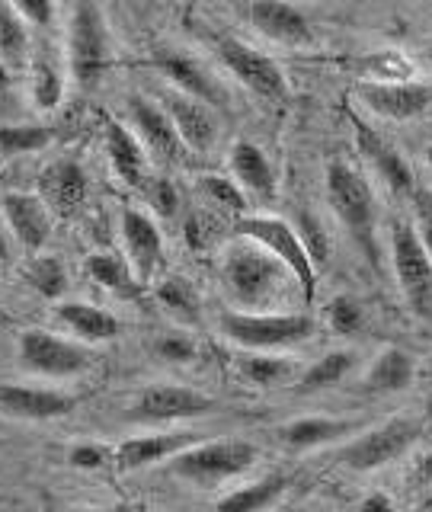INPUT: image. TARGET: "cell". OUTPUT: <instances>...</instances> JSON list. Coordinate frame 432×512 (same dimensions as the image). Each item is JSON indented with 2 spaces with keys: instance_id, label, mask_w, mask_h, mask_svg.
<instances>
[{
  "instance_id": "cell-1",
  "label": "cell",
  "mask_w": 432,
  "mask_h": 512,
  "mask_svg": "<svg viewBox=\"0 0 432 512\" xmlns=\"http://www.w3.org/2000/svg\"><path fill=\"white\" fill-rule=\"evenodd\" d=\"M285 266L269 256L263 247L250 244V240L237 237L234 244L221 250V282L224 292L234 298L244 311L256 314L279 295V288L285 282Z\"/></svg>"
},
{
  "instance_id": "cell-2",
  "label": "cell",
  "mask_w": 432,
  "mask_h": 512,
  "mask_svg": "<svg viewBox=\"0 0 432 512\" xmlns=\"http://www.w3.org/2000/svg\"><path fill=\"white\" fill-rule=\"evenodd\" d=\"M221 336L247 352H279L288 346L308 343L314 336L311 314H250V311H224L218 317Z\"/></svg>"
},
{
  "instance_id": "cell-3",
  "label": "cell",
  "mask_w": 432,
  "mask_h": 512,
  "mask_svg": "<svg viewBox=\"0 0 432 512\" xmlns=\"http://www.w3.org/2000/svg\"><path fill=\"white\" fill-rule=\"evenodd\" d=\"M324 183H327V205L333 208V215L340 218V224L362 250L372 253L375 250V215H378L372 183H368L356 167L343 164V160H330Z\"/></svg>"
},
{
  "instance_id": "cell-4",
  "label": "cell",
  "mask_w": 432,
  "mask_h": 512,
  "mask_svg": "<svg viewBox=\"0 0 432 512\" xmlns=\"http://www.w3.org/2000/svg\"><path fill=\"white\" fill-rule=\"evenodd\" d=\"M234 234L250 240V244H256V247H263L269 256H276V260L285 266L288 276L295 279V285L301 288L304 301H308V304L314 301V295H317V266L311 263V256L304 253L298 231L285 218L244 215V218H237Z\"/></svg>"
},
{
  "instance_id": "cell-5",
  "label": "cell",
  "mask_w": 432,
  "mask_h": 512,
  "mask_svg": "<svg viewBox=\"0 0 432 512\" xmlns=\"http://www.w3.org/2000/svg\"><path fill=\"white\" fill-rule=\"evenodd\" d=\"M68 64L84 90L96 87L112 68V36L106 13L96 4H77L68 16Z\"/></svg>"
},
{
  "instance_id": "cell-6",
  "label": "cell",
  "mask_w": 432,
  "mask_h": 512,
  "mask_svg": "<svg viewBox=\"0 0 432 512\" xmlns=\"http://www.w3.org/2000/svg\"><path fill=\"white\" fill-rule=\"evenodd\" d=\"M256 445L244 439H224V442H196L186 452L170 458V471L199 487H215L224 480L240 477L253 468Z\"/></svg>"
},
{
  "instance_id": "cell-7",
  "label": "cell",
  "mask_w": 432,
  "mask_h": 512,
  "mask_svg": "<svg viewBox=\"0 0 432 512\" xmlns=\"http://www.w3.org/2000/svg\"><path fill=\"white\" fill-rule=\"evenodd\" d=\"M391 266L410 311L420 320H432V260L413 221H397L391 228Z\"/></svg>"
},
{
  "instance_id": "cell-8",
  "label": "cell",
  "mask_w": 432,
  "mask_h": 512,
  "mask_svg": "<svg viewBox=\"0 0 432 512\" xmlns=\"http://www.w3.org/2000/svg\"><path fill=\"white\" fill-rule=\"evenodd\" d=\"M215 52H218V61L224 64V71H228L240 87H247L253 96H260L266 103L288 100V77L279 68L276 58H269L260 48H253L234 36H218Z\"/></svg>"
},
{
  "instance_id": "cell-9",
  "label": "cell",
  "mask_w": 432,
  "mask_h": 512,
  "mask_svg": "<svg viewBox=\"0 0 432 512\" xmlns=\"http://www.w3.org/2000/svg\"><path fill=\"white\" fill-rule=\"evenodd\" d=\"M423 423L413 420V416H397V420H388L375 429L362 432V436L352 439L343 452L340 461L352 471H378L384 464H391L397 458H404L410 452V445L420 439Z\"/></svg>"
},
{
  "instance_id": "cell-10",
  "label": "cell",
  "mask_w": 432,
  "mask_h": 512,
  "mask_svg": "<svg viewBox=\"0 0 432 512\" xmlns=\"http://www.w3.org/2000/svg\"><path fill=\"white\" fill-rule=\"evenodd\" d=\"M20 362L29 368V372L45 375V378H74L84 375L93 365V356L84 343L64 340V336L52 333V330H23L20 333Z\"/></svg>"
},
{
  "instance_id": "cell-11",
  "label": "cell",
  "mask_w": 432,
  "mask_h": 512,
  "mask_svg": "<svg viewBox=\"0 0 432 512\" xmlns=\"http://www.w3.org/2000/svg\"><path fill=\"white\" fill-rule=\"evenodd\" d=\"M215 407V400L186 388V384H173V381H160V384H148L128 407V420L138 423H180V420H192V416H205Z\"/></svg>"
},
{
  "instance_id": "cell-12",
  "label": "cell",
  "mask_w": 432,
  "mask_h": 512,
  "mask_svg": "<svg viewBox=\"0 0 432 512\" xmlns=\"http://www.w3.org/2000/svg\"><path fill=\"white\" fill-rule=\"evenodd\" d=\"M356 100L378 119L410 122L432 106V84L407 80V84H378V80H359Z\"/></svg>"
},
{
  "instance_id": "cell-13",
  "label": "cell",
  "mask_w": 432,
  "mask_h": 512,
  "mask_svg": "<svg viewBox=\"0 0 432 512\" xmlns=\"http://www.w3.org/2000/svg\"><path fill=\"white\" fill-rule=\"evenodd\" d=\"M352 132H356V148L359 154L372 164V170L378 173V180L391 189V196L397 199H410L416 192V176L407 164V157L400 154L394 144L378 135L372 125L362 122L359 116H352Z\"/></svg>"
},
{
  "instance_id": "cell-14",
  "label": "cell",
  "mask_w": 432,
  "mask_h": 512,
  "mask_svg": "<svg viewBox=\"0 0 432 512\" xmlns=\"http://www.w3.org/2000/svg\"><path fill=\"white\" fill-rule=\"evenodd\" d=\"M160 109L167 112L176 135H180L183 148L189 154H208L215 148L218 141V119H215V109L205 106L196 96H186L180 90L167 87L160 93Z\"/></svg>"
},
{
  "instance_id": "cell-15",
  "label": "cell",
  "mask_w": 432,
  "mask_h": 512,
  "mask_svg": "<svg viewBox=\"0 0 432 512\" xmlns=\"http://www.w3.org/2000/svg\"><path fill=\"white\" fill-rule=\"evenodd\" d=\"M122 244L125 260L135 269L138 282L151 285L160 266H164V234H160L157 221L141 208L128 205L122 212Z\"/></svg>"
},
{
  "instance_id": "cell-16",
  "label": "cell",
  "mask_w": 432,
  "mask_h": 512,
  "mask_svg": "<svg viewBox=\"0 0 432 512\" xmlns=\"http://www.w3.org/2000/svg\"><path fill=\"white\" fill-rule=\"evenodd\" d=\"M154 68L170 80L173 90H180L186 96H196L205 106L212 109H228L231 96L221 87V80L205 68L199 58L183 55V52H157L151 58Z\"/></svg>"
},
{
  "instance_id": "cell-17",
  "label": "cell",
  "mask_w": 432,
  "mask_h": 512,
  "mask_svg": "<svg viewBox=\"0 0 432 512\" xmlns=\"http://www.w3.org/2000/svg\"><path fill=\"white\" fill-rule=\"evenodd\" d=\"M128 116H132L135 135L144 144V151L154 154L157 160H164V164H180V160L189 154L183 148L180 135H176L170 116L160 109V103L144 100V96H128Z\"/></svg>"
},
{
  "instance_id": "cell-18",
  "label": "cell",
  "mask_w": 432,
  "mask_h": 512,
  "mask_svg": "<svg viewBox=\"0 0 432 512\" xmlns=\"http://www.w3.org/2000/svg\"><path fill=\"white\" fill-rule=\"evenodd\" d=\"M36 196L48 205V212L74 215L90 196V176L84 167H80V160H74V157L52 160V164L39 173Z\"/></svg>"
},
{
  "instance_id": "cell-19",
  "label": "cell",
  "mask_w": 432,
  "mask_h": 512,
  "mask_svg": "<svg viewBox=\"0 0 432 512\" xmlns=\"http://www.w3.org/2000/svg\"><path fill=\"white\" fill-rule=\"evenodd\" d=\"M4 221L10 228V237L29 253H39L48 237H52V212L36 196V192H7L4 196Z\"/></svg>"
},
{
  "instance_id": "cell-20",
  "label": "cell",
  "mask_w": 432,
  "mask_h": 512,
  "mask_svg": "<svg viewBox=\"0 0 432 512\" xmlns=\"http://www.w3.org/2000/svg\"><path fill=\"white\" fill-rule=\"evenodd\" d=\"M247 20L256 32H260V36L279 42V45H295V48L314 45V26L301 7L256 0V4L247 7Z\"/></svg>"
},
{
  "instance_id": "cell-21",
  "label": "cell",
  "mask_w": 432,
  "mask_h": 512,
  "mask_svg": "<svg viewBox=\"0 0 432 512\" xmlns=\"http://www.w3.org/2000/svg\"><path fill=\"white\" fill-rule=\"evenodd\" d=\"M199 439L202 436H196V432H151V436L125 439L116 452H112V458H116L119 471H141V468H151L157 461L176 458Z\"/></svg>"
},
{
  "instance_id": "cell-22",
  "label": "cell",
  "mask_w": 432,
  "mask_h": 512,
  "mask_svg": "<svg viewBox=\"0 0 432 512\" xmlns=\"http://www.w3.org/2000/svg\"><path fill=\"white\" fill-rule=\"evenodd\" d=\"M106 154H109V164H112V173L119 176L125 186L132 189H144L151 180H148V151H144V144L138 141V135L132 128H125L122 122L116 119H106Z\"/></svg>"
},
{
  "instance_id": "cell-23",
  "label": "cell",
  "mask_w": 432,
  "mask_h": 512,
  "mask_svg": "<svg viewBox=\"0 0 432 512\" xmlns=\"http://www.w3.org/2000/svg\"><path fill=\"white\" fill-rule=\"evenodd\" d=\"M0 407L20 420H58L77 407V400L71 394L29 388V384H0Z\"/></svg>"
},
{
  "instance_id": "cell-24",
  "label": "cell",
  "mask_w": 432,
  "mask_h": 512,
  "mask_svg": "<svg viewBox=\"0 0 432 512\" xmlns=\"http://www.w3.org/2000/svg\"><path fill=\"white\" fill-rule=\"evenodd\" d=\"M231 180L247 192V196L272 202L276 199V170H272L266 151L253 141H237L228 154Z\"/></svg>"
},
{
  "instance_id": "cell-25",
  "label": "cell",
  "mask_w": 432,
  "mask_h": 512,
  "mask_svg": "<svg viewBox=\"0 0 432 512\" xmlns=\"http://www.w3.org/2000/svg\"><path fill=\"white\" fill-rule=\"evenodd\" d=\"M359 429L356 420H336V416H301L279 426V442L285 448H295V452H311V448H324L340 439H349L352 432Z\"/></svg>"
},
{
  "instance_id": "cell-26",
  "label": "cell",
  "mask_w": 432,
  "mask_h": 512,
  "mask_svg": "<svg viewBox=\"0 0 432 512\" xmlns=\"http://www.w3.org/2000/svg\"><path fill=\"white\" fill-rule=\"evenodd\" d=\"M58 320L68 327L80 343H109L122 333V320L87 301H61Z\"/></svg>"
},
{
  "instance_id": "cell-27",
  "label": "cell",
  "mask_w": 432,
  "mask_h": 512,
  "mask_svg": "<svg viewBox=\"0 0 432 512\" xmlns=\"http://www.w3.org/2000/svg\"><path fill=\"white\" fill-rule=\"evenodd\" d=\"M413 375H416V362H413L410 352L388 346V349L378 352L372 365H368L365 388L375 391V394H397V391L410 388Z\"/></svg>"
},
{
  "instance_id": "cell-28",
  "label": "cell",
  "mask_w": 432,
  "mask_h": 512,
  "mask_svg": "<svg viewBox=\"0 0 432 512\" xmlns=\"http://www.w3.org/2000/svg\"><path fill=\"white\" fill-rule=\"evenodd\" d=\"M87 276L116 298L138 301L144 295V285L138 282L135 269L128 266V260L119 253H93L87 260Z\"/></svg>"
},
{
  "instance_id": "cell-29",
  "label": "cell",
  "mask_w": 432,
  "mask_h": 512,
  "mask_svg": "<svg viewBox=\"0 0 432 512\" xmlns=\"http://www.w3.org/2000/svg\"><path fill=\"white\" fill-rule=\"evenodd\" d=\"M288 487L285 474H269L253 480V484H244L240 490H231L224 500L218 503V512H263L272 503H279V496Z\"/></svg>"
},
{
  "instance_id": "cell-30",
  "label": "cell",
  "mask_w": 432,
  "mask_h": 512,
  "mask_svg": "<svg viewBox=\"0 0 432 512\" xmlns=\"http://www.w3.org/2000/svg\"><path fill=\"white\" fill-rule=\"evenodd\" d=\"M237 372L256 388H279V384L295 378V359L279 356V352H247V356H240Z\"/></svg>"
},
{
  "instance_id": "cell-31",
  "label": "cell",
  "mask_w": 432,
  "mask_h": 512,
  "mask_svg": "<svg viewBox=\"0 0 432 512\" xmlns=\"http://www.w3.org/2000/svg\"><path fill=\"white\" fill-rule=\"evenodd\" d=\"M154 298L160 308L170 311V317L183 320V324H199L202 320V298L183 276H164L154 285Z\"/></svg>"
},
{
  "instance_id": "cell-32",
  "label": "cell",
  "mask_w": 432,
  "mask_h": 512,
  "mask_svg": "<svg viewBox=\"0 0 432 512\" xmlns=\"http://www.w3.org/2000/svg\"><path fill=\"white\" fill-rule=\"evenodd\" d=\"M365 77L362 80H378V84H407L416 77V64L407 52L400 48H384V52H372L362 58Z\"/></svg>"
},
{
  "instance_id": "cell-33",
  "label": "cell",
  "mask_w": 432,
  "mask_h": 512,
  "mask_svg": "<svg viewBox=\"0 0 432 512\" xmlns=\"http://www.w3.org/2000/svg\"><path fill=\"white\" fill-rule=\"evenodd\" d=\"M32 103L39 109H55L64 100V71L52 55H39L32 61Z\"/></svg>"
},
{
  "instance_id": "cell-34",
  "label": "cell",
  "mask_w": 432,
  "mask_h": 512,
  "mask_svg": "<svg viewBox=\"0 0 432 512\" xmlns=\"http://www.w3.org/2000/svg\"><path fill=\"white\" fill-rule=\"evenodd\" d=\"M352 365H356V356H352L349 349H333L320 362L304 368L298 388L301 391H320V388H330V384H340L352 372Z\"/></svg>"
},
{
  "instance_id": "cell-35",
  "label": "cell",
  "mask_w": 432,
  "mask_h": 512,
  "mask_svg": "<svg viewBox=\"0 0 432 512\" xmlns=\"http://www.w3.org/2000/svg\"><path fill=\"white\" fill-rule=\"evenodd\" d=\"M48 141H52V128L45 125H0V157L36 154L48 148Z\"/></svg>"
},
{
  "instance_id": "cell-36",
  "label": "cell",
  "mask_w": 432,
  "mask_h": 512,
  "mask_svg": "<svg viewBox=\"0 0 432 512\" xmlns=\"http://www.w3.org/2000/svg\"><path fill=\"white\" fill-rule=\"evenodd\" d=\"M199 189L205 192V199L218 205L221 212H231L237 218L247 215V192L240 189L234 180H228V176H218V173H208L199 180Z\"/></svg>"
},
{
  "instance_id": "cell-37",
  "label": "cell",
  "mask_w": 432,
  "mask_h": 512,
  "mask_svg": "<svg viewBox=\"0 0 432 512\" xmlns=\"http://www.w3.org/2000/svg\"><path fill=\"white\" fill-rule=\"evenodd\" d=\"M29 282L42 298H61L64 288H68V269L58 260V256H39L29 266Z\"/></svg>"
},
{
  "instance_id": "cell-38",
  "label": "cell",
  "mask_w": 432,
  "mask_h": 512,
  "mask_svg": "<svg viewBox=\"0 0 432 512\" xmlns=\"http://www.w3.org/2000/svg\"><path fill=\"white\" fill-rule=\"evenodd\" d=\"M295 231H298V240H301L304 253L311 256V263L324 266L330 260V234H327L324 224H320V218L311 215V212H301Z\"/></svg>"
},
{
  "instance_id": "cell-39",
  "label": "cell",
  "mask_w": 432,
  "mask_h": 512,
  "mask_svg": "<svg viewBox=\"0 0 432 512\" xmlns=\"http://www.w3.org/2000/svg\"><path fill=\"white\" fill-rule=\"evenodd\" d=\"M324 317H327V327L333 333H340V336H352V333H359L362 324H365V311H362V304L359 301H352V298H333L327 301V308H324Z\"/></svg>"
},
{
  "instance_id": "cell-40",
  "label": "cell",
  "mask_w": 432,
  "mask_h": 512,
  "mask_svg": "<svg viewBox=\"0 0 432 512\" xmlns=\"http://www.w3.org/2000/svg\"><path fill=\"white\" fill-rule=\"evenodd\" d=\"M29 48L26 23L13 13L10 4H0V55L4 58H23Z\"/></svg>"
},
{
  "instance_id": "cell-41",
  "label": "cell",
  "mask_w": 432,
  "mask_h": 512,
  "mask_svg": "<svg viewBox=\"0 0 432 512\" xmlns=\"http://www.w3.org/2000/svg\"><path fill=\"white\" fill-rule=\"evenodd\" d=\"M410 202H413V212H416V221H413L416 237L423 240V247H426L429 260H432V192L423 189V186H416Z\"/></svg>"
},
{
  "instance_id": "cell-42",
  "label": "cell",
  "mask_w": 432,
  "mask_h": 512,
  "mask_svg": "<svg viewBox=\"0 0 432 512\" xmlns=\"http://www.w3.org/2000/svg\"><path fill=\"white\" fill-rule=\"evenodd\" d=\"M154 352H157L160 359H167V362H192L199 349H196V340H192V336L167 333V336H157Z\"/></svg>"
},
{
  "instance_id": "cell-43",
  "label": "cell",
  "mask_w": 432,
  "mask_h": 512,
  "mask_svg": "<svg viewBox=\"0 0 432 512\" xmlns=\"http://www.w3.org/2000/svg\"><path fill=\"white\" fill-rule=\"evenodd\" d=\"M148 199L157 212L167 215V218H173L176 212H180V192H176L173 180H167V176H157V180L148 183Z\"/></svg>"
},
{
  "instance_id": "cell-44",
  "label": "cell",
  "mask_w": 432,
  "mask_h": 512,
  "mask_svg": "<svg viewBox=\"0 0 432 512\" xmlns=\"http://www.w3.org/2000/svg\"><path fill=\"white\" fill-rule=\"evenodd\" d=\"M106 461H109V452L103 445H93V442H80L68 452V464L77 471H100L106 468Z\"/></svg>"
},
{
  "instance_id": "cell-45",
  "label": "cell",
  "mask_w": 432,
  "mask_h": 512,
  "mask_svg": "<svg viewBox=\"0 0 432 512\" xmlns=\"http://www.w3.org/2000/svg\"><path fill=\"white\" fill-rule=\"evenodd\" d=\"M10 7L26 26H48L55 20V4H48V0H16Z\"/></svg>"
},
{
  "instance_id": "cell-46",
  "label": "cell",
  "mask_w": 432,
  "mask_h": 512,
  "mask_svg": "<svg viewBox=\"0 0 432 512\" xmlns=\"http://www.w3.org/2000/svg\"><path fill=\"white\" fill-rule=\"evenodd\" d=\"M356 512H397V503L391 500L388 493L375 490V493L362 496V503H359V509H356Z\"/></svg>"
},
{
  "instance_id": "cell-47",
  "label": "cell",
  "mask_w": 432,
  "mask_h": 512,
  "mask_svg": "<svg viewBox=\"0 0 432 512\" xmlns=\"http://www.w3.org/2000/svg\"><path fill=\"white\" fill-rule=\"evenodd\" d=\"M413 480L416 484H426V487H432V452L416 464V471H413Z\"/></svg>"
},
{
  "instance_id": "cell-48",
  "label": "cell",
  "mask_w": 432,
  "mask_h": 512,
  "mask_svg": "<svg viewBox=\"0 0 432 512\" xmlns=\"http://www.w3.org/2000/svg\"><path fill=\"white\" fill-rule=\"evenodd\" d=\"M10 253H13V244H10V228H7V221L0 218V263H7V260H10Z\"/></svg>"
},
{
  "instance_id": "cell-49",
  "label": "cell",
  "mask_w": 432,
  "mask_h": 512,
  "mask_svg": "<svg viewBox=\"0 0 432 512\" xmlns=\"http://www.w3.org/2000/svg\"><path fill=\"white\" fill-rule=\"evenodd\" d=\"M416 512H432V493H426V496H423L420 506H416Z\"/></svg>"
},
{
  "instance_id": "cell-50",
  "label": "cell",
  "mask_w": 432,
  "mask_h": 512,
  "mask_svg": "<svg viewBox=\"0 0 432 512\" xmlns=\"http://www.w3.org/2000/svg\"><path fill=\"white\" fill-rule=\"evenodd\" d=\"M68 512H106V509H96V506H80V509H68Z\"/></svg>"
},
{
  "instance_id": "cell-51",
  "label": "cell",
  "mask_w": 432,
  "mask_h": 512,
  "mask_svg": "<svg viewBox=\"0 0 432 512\" xmlns=\"http://www.w3.org/2000/svg\"><path fill=\"white\" fill-rule=\"evenodd\" d=\"M426 167H429V173H432V144L426 148Z\"/></svg>"
},
{
  "instance_id": "cell-52",
  "label": "cell",
  "mask_w": 432,
  "mask_h": 512,
  "mask_svg": "<svg viewBox=\"0 0 432 512\" xmlns=\"http://www.w3.org/2000/svg\"><path fill=\"white\" fill-rule=\"evenodd\" d=\"M429 58H432V45H429Z\"/></svg>"
}]
</instances>
